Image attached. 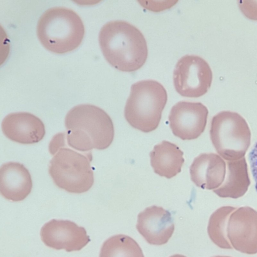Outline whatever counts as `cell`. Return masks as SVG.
I'll return each instance as SVG.
<instances>
[{"mask_svg":"<svg viewBox=\"0 0 257 257\" xmlns=\"http://www.w3.org/2000/svg\"><path fill=\"white\" fill-rule=\"evenodd\" d=\"M236 208L231 206H223L217 209L210 216L207 232L211 240L223 249H232L227 236V225L230 214Z\"/></svg>","mask_w":257,"mask_h":257,"instance_id":"ac0fdd59","label":"cell"},{"mask_svg":"<svg viewBox=\"0 0 257 257\" xmlns=\"http://www.w3.org/2000/svg\"><path fill=\"white\" fill-rule=\"evenodd\" d=\"M98 41L106 61L118 70L135 71L146 61V40L137 27L126 21L114 20L105 24L100 30Z\"/></svg>","mask_w":257,"mask_h":257,"instance_id":"6da1fadb","label":"cell"},{"mask_svg":"<svg viewBox=\"0 0 257 257\" xmlns=\"http://www.w3.org/2000/svg\"><path fill=\"white\" fill-rule=\"evenodd\" d=\"M99 257H144V255L135 240L128 235L119 234L103 242Z\"/></svg>","mask_w":257,"mask_h":257,"instance_id":"e0dca14e","label":"cell"},{"mask_svg":"<svg viewBox=\"0 0 257 257\" xmlns=\"http://www.w3.org/2000/svg\"><path fill=\"white\" fill-rule=\"evenodd\" d=\"M5 136L10 140L22 144H32L41 141L45 135L43 121L27 112L11 113L2 123Z\"/></svg>","mask_w":257,"mask_h":257,"instance_id":"7c38bea8","label":"cell"},{"mask_svg":"<svg viewBox=\"0 0 257 257\" xmlns=\"http://www.w3.org/2000/svg\"><path fill=\"white\" fill-rule=\"evenodd\" d=\"M136 228L148 243L161 245L172 236L175 225L169 211L153 205L138 214Z\"/></svg>","mask_w":257,"mask_h":257,"instance_id":"8fae6325","label":"cell"},{"mask_svg":"<svg viewBox=\"0 0 257 257\" xmlns=\"http://www.w3.org/2000/svg\"><path fill=\"white\" fill-rule=\"evenodd\" d=\"M208 110L202 103L181 101L171 108L169 121L173 134L183 140L197 139L204 131Z\"/></svg>","mask_w":257,"mask_h":257,"instance_id":"ba28073f","label":"cell"},{"mask_svg":"<svg viewBox=\"0 0 257 257\" xmlns=\"http://www.w3.org/2000/svg\"><path fill=\"white\" fill-rule=\"evenodd\" d=\"M65 133L55 135L49 144V150L50 153L54 155L60 148L65 146Z\"/></svg>","mask_w":257,"mask_h":257,"instance_id":"44dd1931","label":"cell"},{"mask_svg":"<svg viewBox=\"0 0 257 257\" xmlns=\"http://www.w3.org/2000/svg\"><path fill=\"white\" fill-rule=\"evenodd\" d=\"M238 6L247 18L257 21V1H238Z\"/></svg>","mask_w":257,"mask_h":257,"instance_id":"d6986e66","label":"cell"},{"mask_svg":"<svg viewBox=\"0 0 257 257\" xmlns=\"http://www.w3.org/2000/svg\"><path fill=\"white\" fill-rule=\"evenodd\" d=\"M250 170L254 179L255 190L257 192V142L249 154Z\"/></svg>","mask_w":257,"mask_h":257,"instance_id":"7402d4cb","label":"cell"},{"mask_svg":"<svg viewBox=\"0 0 257 257\" xmlns=\"http://www.w3.org/2000/svg\"><path fill=\"white\" fill-rule=\"evenodd\" d=\"M91 153L86 155L68 148H60L50 162L49 173L55 184L69 193H82L94 183L90 162Z\"/></svg>","mask_w":257,"mask_h":257,"instance_id":"8992f818","label":"cell"},{"mask_svg":"<svg viewBox=\"0 0 257 257\" xmlns=\"http://www.w3.org/2000/svg\"><path fill=\"white\" fill-rule=\"evenodd\" d=\"M210 138L217 154L226 161L244 158L251 144L247 121L237 112L221 111L212 118Z\"/></svg>","mask_w":257,"mask_h":257,"instance_id":"5b68a950","label":"cell"},{"mask_svg":"<svg viewBox=\"0 0 257 257\" xmlns=\"http://www.w3.org/2000/svg\"><path fill=\"white\" fill-rule=\"evenodd\" d=\"M226 172V161L214 153L201 154L190 167L192 181L198 187L212 191L222 184Z\"/></svg>","mask_w":257,"mask_h":257,"instance_id":"4fadbf2b","label":"cell"},{"mask_svg":"<svg viewBox=\"0 0 257 257\" xmlns=\"http://www.w3.org/2000/svg\"><path fill=\"white\" fill-rule=\"evenodd\" d=\"M140 5L146 9L153 11L160 12L169 9L174 6L177 1H138Z\"/></svg>","mask_w":257,"mask_h":257,"instance_id":"ffe728a7","label":"cell"},{"mask_svg":"<svg viewBox=\"0 0 257 257\" xmlns=\"http://www.w3.org/2000/svg\"><path fill=\"white\" fill-rule=\"evenodd\" d=\"M227 236L232 247L247 254L257 253V211L249 206L236 208L230 214Z\"/></svg>","mask_w":257,"mask_h":257,"instance_id":"9c48e42d","label":"cell"},{"mask_svg":"<svg viewBox=\"0 0 257 257\" xmlns=\"http://www.w3.org/2000/svg\"><path fill=\"white\" fill-rule=\"evenodd\" d=\"M36 31L41 44L49 51L59 54L76 49L85 34L79 16L73 10L63 7L51 8L43 13Z\"/></svg>","mask_w":257,"mask_h":257,"instance_id":"3957f363","label":"cell"},{"mask_svg":"<svg viewBox=\"0 0 257 257\" xmlns=\"http://www.w3.org/2000/svg\"><path fill=\"white\" fill-rule=\"evenodd\" d=\"M33 183L28 170L18 162H8L0 168V192L6 199L18 202L30 193Z\"/></svg>","mask_w":257,"mask_h":257,"instance_id":"5bb4252c","label":"cell"},{"mask_svg":"<svg viewBox=\"0 0 257 257\" xmlns=\"http://www.w3.org/2000/svg\"><path fill=\"white\" fill-rule=\"evenodd\" d=\"M170 257H186V256L184 255L180 254H175L170 256Z\"/></svg>","mask_w":257,"mask_h":257,"instance_id":"603a6c76","label":"cell"},{"mask_svg":"<svg viewBox=\"0 0 257 257\" xmlns=\"http://www.w3.org/2000/svg\"><path fill=\"white\" fill-rule=\"evenodd\" d=\"M65 140L70 147L80 152L104 150L112 143L113 122L102 109L92 104L76 105L67 113Z\"/></svg>","mask_w":257,"mask_h":257,"instance_id":"7a4b0ae2","label":"cell"},{"mask_svg":"<svg viewBox=\"0 0 257 257\" xmlns=\"http://www.w3.org/2000/svg\"><path fill=\"white\" fill-rule=\"evenodd\" d=\"M213 257H231V256H223V255H217V256H213Z\"/></svg>","mask_w":257,"mask_h":257,"instance_id":"cb8c5ba5","label":"cell"},{"mask_svg":"<svg viewBox=\"0 0 257 257\" xmlns=\"http://www.w3.org/2000/svg\"><path fill=\"white\" fill-rule=\"evenodd\" d=\"M150 156L154 172L168 179L180 173L184 162L183 152L176 144L167 141L155 145Z\"/></svg>","mask_w":257,"mask_h":257,"instance_id":"9a60e30c","label":"cell"},{"mask_svg":"<svg viewBox=\"0 0 257 257\" xmlns=\"http://www.w3.org/2000/svg\"><path fill=\"white\" fill-rule=\"evenodd\" d=\"M167 101L164 87L154 80L134 83L124 109L125 118L133 127L144 133L155 130Z\"/></svg>","mask_w":257,"mask_h":257,"instance_id":"277c9868","label":"cell"},{"mask_svg":"<svg viewBox=\"0 0 257 257\" xmlns=\"http://www.w3.org/2000/svg\"><path fill=\"white\" fill-rule=\"evenodd\" d=\"M226 162V172L222 184L213 192L221 198L237 199L247 191L250 180L244 158Z\"/></svg>","mask_w":257,"mask_h":257,"instance_id":"2e32d148","label":"cell"},{"mask_svg":"<svg viewBox=\"0 0 257 257\" xmlns=\"http://www.w3.org/2000/svg\"><path fill=\"white\" fill-rule=\"evenodd\" d=\"M40 235L46 246L67 252L80 250L90 240L84 227L67 220L49 221L42 226Z\"/></svg>","mask_w":257,"mask_h":257,"instance_id":"30bf717a","label":"cell"},{"mask_svg":"<svg viewBox=\"0 0 257 257\" xmlns=\"http://www.w3.org/2000/svg\"><path fill=\"white\" fill-rule=\"evenodd\" d=\"M212 72L208 63L195 55L182 57L173 72V83L181 96L196 98L204 95L211 86Z\"/></svg>","mask_w":257,"mask_h":257,"instance_id":"52a82bcc","label":"cell"}]
</instances>
